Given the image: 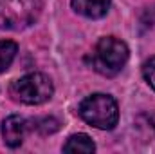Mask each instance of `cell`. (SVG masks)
Returning <instances> with one entry per match:
<instances>
[{
	"label": "cell",
	"instance_id": "2",
	"mask_svg": "<svg viewBox=\"0 0 155 154\" xmlns=\"http://www.w3.org/2000/svg\"><path fill=\"white\" fill-rule=\"evenodd\" d=\"M130 56L128 45L116 37H105L97 42L92 53V65L105 76H116L126 65Z\"/></svg>",
	"mask_w": 155,
	"mask_h": 154
},
{
	"label": "cell",
	"instance_id": "10",
	"mask_svg": "<svg viewBox=\"0 0 155 154\" xmlns=\"http://www.w3.org/2000/svg\"><path fill=\"white\" fill-rule=\"evenodd\" d=\"M143 76L146 80V83L155 91V56L148 58V60L143 64Z\"/></svg>",
	"mask_w": 155,
	"mask_h": 154
},
{
	"label": "cell",
	"instance_id": "9",
	"mask_svg": "<svg viewBox=\"0 0 155 154\" xmlns=\"http://www.w3.org/2000/svg\"><path fill=\"white\" fill-rule=\"evenodd\" d=\"M36 125V129H38L41 134H52V132H56L58 129H60V121L56 120V118H52V116H49V118H41V120H36L35 121Z\"/></svg>",
	"mask_w": 155,
	"mask_h": 154
},
{
	"label": "cell",
	"instance_id": "5",
	"mask_svg": "<svg viewBox=\"0 0 155 154\" xmlns=\"http://www.w3.org/2000/svg\"><path fill=\"white\" fill-rule=\"evenodd\" d=\"M27 129H29V125H27V120L24 116H20V114L7 116L2 121V136H4L5 145L11 147V149L20 147Z\"/></svg>",
	"mask_w": 155,
	"mask_h": 154
},
{
	"label": "cell",
	"instance_id": "6",
	"mask_svg": "<svg viewBox=\"0 0 155 154\" xmlns=\"http://www.w3.org/2000/svg\"><path fill=\"white\" fill-rule=\"evenodd\" d=\"M72 9L87 18H103L110 9V0H72Z\"/></svg>",
	"mask_w": 155,
	"mask_h": 154
},
{
	"label": "cell",
	"instance_id": "8",
	"mask_svg": "<svg viewBox=\"0 0 155 154\" xmlns=\"http://www.w3.org/2000/svg\"><path fill=\"white\" fill-rule=\"evenodd\" d=\"M18 45L13 40H0V73H4L15 60Z\"/></svg>",
	"mask_w": 155,
	"mask_h": 154
},
{
	"label": "cell",
	"instance_id": "7",
	"mask_svg": "<svg viewBox=\"0 0 155 154\" xmlns=\"http://www.w3.org/2000/svg\"><path fill=\"white\" fill-rule=\"evenodd\" d=\"M96 151L94 142L87 136V134H72L67 143L63 145V152H83V154H90Z\"/></svg>",
	"mask_w": 155,
	"mask_h": 154
},
{
	"label": "cell",
	"instance_id": "1",
	"mask_svg": "<svg viewBox=\"0 0 155 154\" xmlns=\"http://www.w3.org/2000/svg\"><path fill=\"white\" fill-rule=\"evenodd\" d=\"M78 113L88 125L96 129H103V131H112L119 120L117 102L110 94H103V93L87 96L79 103Z\"/></svg>",
	"mask_w": 155,
	"mask_h": 154
},
{
	"label": "cell",
	"instance_id": "3",
	"mask_svg": "<svg viewBox=\"0 0 155 154\" xmlns=\"http://www.w3.org/2000/svg\"><path fill=\"white\" fill-rule=\"evenodd\" d=\"M54 87L51 78L43 73H29L11 83L9 94L15 102L25 105H40L52 98Z\"/></svg>",
	"mask_w": 155,
	"mask_h": 154
},
{
	"label": "cell",
	"instance_id": "4",
	"mask_svg": "<svg viewBox=\"0 0 155 154\" xmlns=\"http://www.w3.org/2000/svg\"><path fill=\"white\" fill-rule=\"evenodd\" d=\"M41 13V0H0V29L29 27Z\"/></svg>",
	"mask_w": 155,
	"mask_h": 154
}]
</instances>
